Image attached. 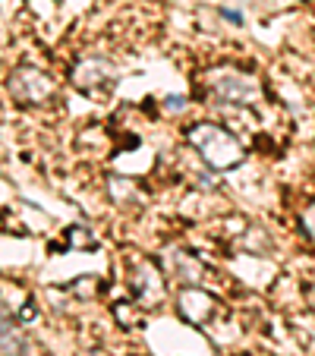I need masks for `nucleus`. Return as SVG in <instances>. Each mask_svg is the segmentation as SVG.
I'll return each mask as SVG.
<instances>
[{
	"label": "nucleus",
	"mask_w": 315,
	"mask_h": 356,
	"mask_svg": "<svg viewBox=\"0 0 315 356\" xmlns=\"http://www.w3.org/2000/svg\"><path fill=\"white\" fill-rule=\"evenodd\" d=\"M186 139L202 155V161L215 170L240 168V164L246 161L243 142L236 139L234 133H227L224 127H218V123H193V127L186 129Z\"/></svg>",
	"instance_id": "nucleus-1"
},
{
	"label": "nucleus",
	"mask_w": 315,
	"mask_h": 356,
	"mask_svg": "<svg viewBox=\"0 0 315 356\" xmlns=\"http://www.w3.org/2000/svg\"><path fill=\"white\" fill-rule=\"evenodd\" d=\"M205 88L224 104H252L261 92L252 76L236 73V70H211L205 79Z\"/></svg>",
	"instance_id": "nucleus-2"
},
{
	"label": "nucleus",
	"mask_w": 315,
	"mask_h": 356,
	"mask_svg": "<svg viewBox=\"0 0 315 356\" xmlns=\"http://www.w3.org/2000/svg\"><path fill=\"white\" fill-rule=\"evenodd\" d=\"M7 86L10 95L19 104H45V101L54 98V82L47 79L41 70H16Z\"/></svg>",
	"instance_id": "nucleus-3"
},
{
	"label": "nucleus",
	"mask_w": 315,
	"mask_h": 356,
	"mask_svg": "<svg viewBox=\"0 0 315 356\" xmlns=\"http://www.w3.org/2000/svg\"><path fill=\"white\" fill-rule=\"evenodd\" d=\"M114 67L108 60H101V57H88L82 60L79 67L73 70V86L86 95H95V92H104V88L114 86Z\"/></svg>",
	"instance_id": "nucleus-4"
},
{
	"label": "nucleus",
	"mask_w": 315,
	"mask_h": 356,
	"mask_svg": "<svg viewBox=\"0 0 315 356\" xmlns=\"http://www.w3.org/2000/svg\"><path fill=\"white\" fill-rule=\"evenodd\" d=\"M177 309H180V316L186 322L202 325L215 316V296H208L202 287H186L177 293Z\"/></svg>",
	"instance_id": "nucleus-5"
},
{
	"label": "nucleus",
	"mask_w": 315,
	"mask_h": 356,
	"mask_svg": "<svg viewBox=\"0 0 315 356\" xmlns=\"http://www.w3.org/2000/svg\"><path fill=\"white\" fill-rule=\"evenodd\" d=\"M16 347H19V331H16V322H13L10 306L3 302V296H0V350L13 353Z\"/></svg>",
	"instance_id": "nucleus-6"
},
{
	"label": "nucleus",
	"mask_w": 315,
	"mask_h": 356,
	"mask_svg": "<svg viewBox=\"0 0 315 356\" xmlns=\"http://www.w3.org/2000/svg\"><path fill=\"white\" fill-rule=\"evenodd\" d=\"M302 224H306V230L315 236V205H309V209L302 211Z\"/></svg>",
	"instance_id": "nucleus-7"
},
{
	"label": "nucleus",
	"mask_w": 315,
	"mask_h": 356,
	"mask_svg": "<svg viewBox=\"0 0 315 356\" xmlns=\"http://www.w3.org/2000/svg\"><path fill=\"white\" fill-rule=\"evenodd\" d=\"M224 19H227V22H234V26H243V16L236 13V10H224Z\"/></svg>",
	"instance_id": "nucleus-8"
},
{
	"label": "nucleus",
	"mask_w": 315,
	"mask_h": 356,
	"mask_svg": "<svg viewBox=\"0 0 315 356\" xmlns=\"http://www.w3.org/2000/svg\"><path fill=\"white\" fill-rule=\"evenodd\" d=\"M183 95H177V98H168V111H183Z\"/></svg>",
	"instance_id": "nucleus-9"
},
{
	"label": "nucleus",
	"mask_w": 315,
	"mask_h": 356,
	"mask_svg": "<svg viewBox=\"0 0 315 356\" xmlns=\"http://www.w3.org/2000/svg\"><path fill=\"white\" fill-rule=\"evenodd\" d=\"M309 306L315 309V287H309Z\"/></svg>",
	"instance_id": "nucleus-10"
}]
</instances>
